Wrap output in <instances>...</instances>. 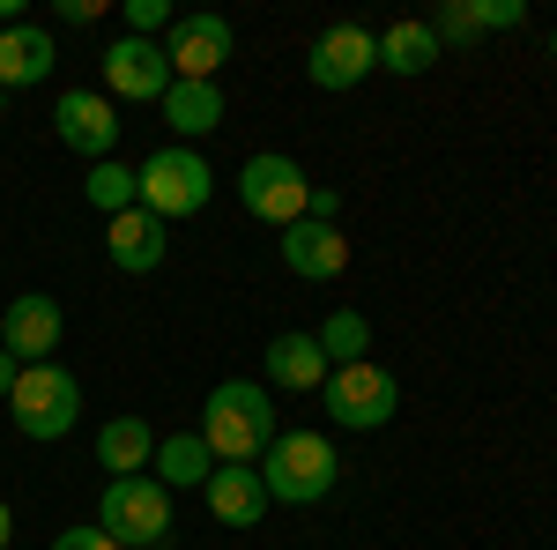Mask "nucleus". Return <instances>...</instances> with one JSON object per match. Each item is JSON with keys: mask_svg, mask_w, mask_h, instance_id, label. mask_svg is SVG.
Listing matches in <instances>:
<instances>
[{"mask_svg": "<svg viewBox=\"0 0 557 550\" xmlns=\"http://www.w3.org/2000/svg\"><path fill=\"white\" fill-rule=\"evenodd\" d=\"M275 402H268V387L260 380H223L209 387V402H201V439H209L215 462H238L253 468L268 447H275Z\"/></svg>", "mask_w": 557, "mask_h": 550, "instance_id": "1", "label": "nucleus"}, {"mask_svg": "<svg viewBox=\"0 0 557 550\" xmlns=\"http://www.w3.org/2000/svg\"><path fill=\"white\" fill-rule=\"evenodd\" d=\"M253 468L268 484V506H320L343 476V454H335L327 431H275V447Z\"/></svg>", "mask_w": 557, "mask_h": 550, "instance_id": "2", "label": "nucleus"}, {"mask_svg": "<svg viewBox=\"0 0 557 550\" xmlns=\"http://www.w3.org/2000/svg\"><path fill=\"white\" fill-rule=\"evenodd\" d=\"M8 417H15L23 439L52 447V439H67L75 417H83V387H75L67 365H23L15 387H8Z\"/></svg>", "mask_w": 557, "mask_h": 550, "instance_id": "3", "label": "nucleus"}, {"mask_svg": "<svg viewBox=\"0 0 557 550\" xmlns=\"http://www.w3.org/2000/svg\"><path fill=\"white\" fill-rule=\"evenodd\" d=\"M134 179H141V209L164 216V223H178V216H201L215 194V171L201 149H186V142H164L149 164H134Z\"/></svg>", "mask_w": 557, "mask_h": 550, "instance_id": "4", "label": "nucleus"}, {"mask_svg": "<svg viewBox=\"0 0 557 550\" xmlns=\"http://www.w3.org/2000/svg\"><path fill=\"white\" fill-rule=\"evenodd\" d=\"M97 528L120 550L164 543V536H172V491H164L157 476H112V484H104V506H97Z\"/></svg>", "mask_w": 557, "mask_h": 550, "instance_id": "5", "label": "nucleus"}, {"mask_svg": "<svg viewBox=\"0 0 557 550\" xmlns=\"http://www.w3.org/2000/svg\"><path fill=\"white\" fill-rule=\"evenodd\" d=\"M320 402H327V417L343 424V431H380L401 410V380L386 365H372V357L364 365H335L327 387H320Z\"/></svg>", "mask_w": 557, "mask_h": 550, "instance_id": "6", "label": "nucleus"}, {"mask_svg": "<svg viewBox=\"0 0 557 550\" xmlns=\"http://www.w3.org/2000/svg\"><path fill=\"white\" fill-rule=\"evenodd\" d=\"M238 201H246L260 223L290 231V223H305L312 179L298 171V157H275V149H260V157H246V164H238Z\"/></svg>", "mask_w": 557, "mask_h": 550, "instance_id": "7", "label": "nucleus"}, {"mask_svg": "<svg viewBox=\"0 0 557 550\" xmlns=\"http://www.w3.org/2000/svg\"><path fill=\"white\" fill-rule=\"evenodd\" d=\"M52 134H60V149H75L89 164H104L112 149H120V105L104 97V89H60V105H52Z\"/></svg>", "mask_w": 557, "mask_h": 550, "instance_id": "8", "label": "nucleus"}, {"mask_svg": "<svg viewBox=\"0 0 557 550\" xmlns=\"http://www.w3.org/2000/svg\"><path fill=\"white\" fill-rule=\"evenodd\" d=\"M164 89H172V60L157 38L104 45V97L112 105H164Z\"/></svg>", "mask_w": 557, "mask_h": 550, "instance_id": "9", "label": "nucleus"}, {"mask_svg": "<svg viewBox=\"0 0 557 550\" xmlns=\"http://www.w3.org/2000/svg\"><path fill=\"white\" fill-rule=\"evenodd\" d=\"M372 68H380V38H372L364 23H327V30L312 38V52H305L312 89H357Z\"/></svg>", "mask_w": 557, "mask_h": 550, "instance_id": "10", "label": "nucleus"}, {"mask_svg": "<svg viewBox=\"0 0 557 550\" xmlns=\"http://www.w3.org/2000/svg\"><path fill=\"white\" fill-rule=\"evenodd\" d=\"M231 52H238V38H231V23H223V15H178L172 38H164L172 83H215V75L231 68Z\"/></svg>", "mask_w": 557, "mask_h": 550, "instance_id": "11", "label": "nucleus"}, {"mask_svg": "<svg viewBox=\"0 0 557 550\" xmlns=\"http://www.w3.org/2000/svg\"><path fill=\"white\" fill-rule=\"evenodd\" d=\"M60 297H45V291H23V297H8V313H0V350L15 357V365H52L60 357Z\"/></svg>", "mask_w": 557, "mask_h": 550, "instance_id": "12", "label": "nucleus"}, {"mask_svg": "<svg viewBox=\"0 0 557 550\" xmlns=\"http://www.w3.org/2000/svg\"><path fill=\"white\" fill-rule=\"evenodd\" d=\"M164 246H172V223L149 209H127L104 223V254L120 276H149V268H164Z\"/></svg>", "mask_w": 557, "mask_h": 550, "instance_id": "13", "label": "nucleus"}, {"mask_svg": "<svg viewBox=\"0 0 557 550\" xmlns=\"http://www.w3.org/2000/svg\"><path fill=\"white\" fill-rule=\"evenodd\" d=\"M283 268L290 276H305V283H335L349 268V239H343V223H290L283 231Z\"/></svg>", "mask_w": 557, "mask_h": 550, "instance_id": "14", "label": "nucleus"}, {"mask_svg": "<svg viewBox=\"0 0 557 550\" xmlns=\"http://www.w3.org/2000/svg\"><path fill=\"white\" fill-rule=\"evenodd\" d=\"M52 60H60V45L45 23H8L0 30V89H38L52 75Z\"/></svg>", "mask_w": 557, "mask_h": 550, "instance_id": "15", "label": "nucleus"}, {"mask_svg": "<svg viewBox=\"0 0 557 550\" xmlns=\"http://www.w3.org/2000/svg\"><path fill=\"white\" fill-rule=\"evenodd\" d=\"M260 372H268V387H290V394H312V387H327V350H320V335H275L268 350H260Z\"/></svg>", "mask_w": 557, "mask_h": 550, "instance_id": "16", "label": "nucleus"}, {"mask_svg": "<svg viewBox=\"0 0 557 550\" xmlns=\"http://www.w3.org/2000/svg\"><path fill=\"white\" fill-rule=\"evenodd\" d=\"M201 499L223 528H253L260 513H268V484H260V468H238V462H215V476L201 484Z\"/></svg>", "mask_w": 557, "mask_h": 550, "instance_id": "17", "label": "nucleus"}, {"mask_svg": "<svg viewBox=\"0 0 557 550\" xmlns=\"http://www.w3.org/2000/svg\"><path fill=\"white\" fill-rule=\"evenodd\" d=\"M149 476L164 484V491H201L215 476V454L201 431H172V439H157V454H149Z\"/></svg>", "mask_w": 557, "mask_h": 550, "instance_id": "18", "label": "nucleus"}, {"mask_svg": "<svg viewBox=\"0 0 557 550\" xmlns=\"http://www.w3.org/2000/svg\"><path fill=\"white\" fill-rule=\"evenodd\" d=\"M157 112H164V127H172L178 142H194V134H215V127H223V83H172Z\"/></svg>", "mask_w": 557, "mask_h": 550, "instance_id": "19", "label": "nucleus"}, {"mask_svg": "<svg viewBox=\"0 0 557 550\" xmlns=\"http://www.w3.org/2000/svg\"><path fill=\"white\" fill-rule=\"evenodd\" d=\"M149 454H157L149 417H112L104 431H97V462H104V476H141Z\"/></svg>", "mask_w": 557, "mask_h": 550, "instance_id": "20", "label": "nucleus"}, {"mask_svg": "<svg viewBox=\"0 0 557 550\" xmlns=\"http://www.w3.org/2000/svg\"><path fill=\"white\" fill-rule=\"evenodd\" d=\"M380 68L386 75H424V68H438L431 23H394V30H380Z\"/></svg>", "mask_w": 557, "mask_h": 550, "instance_id": "21", "label": "nucleus"}, {"mask_svg": "<svg viewBox=\"0 0 557 550\" xmlns=\"http://www.w3.org/2000/svg\"><path fill=\"white\" fill-rule=\"evenodd\" d=\"M83 194H89V209H104V216H127V209H141V179H134V164H89V179H83Z\"/></svg>", "mask_w": 557, "mask_h": 550, "instance_id": "22", "label": "nucleus"}, {"mask_svg": "<svg viewBox=\"0 0 557 550\" xmlns=\"http://www.w3.org/2000/svg\"><path fill=\"white\" fill-rule=\"evenodd\" d=\"M320 350H327V365H364V350H372V320L343 305V313H327V328H320Z\"/></svg>", "mask_w": 557, "mask_h": 550, "instance_id": "23", "label": "nucleus"}, {"mask_svg": "<svg viewBox=\"0 0 557 550\" xmlns=\"http://www.w3.org/2000/svg\"><path fill=\"white\" fill-rule=\"evenodd\" d=\"M431 38H438V52H446V45H475V38H483V30H475V0L438 8V15H431Z\"/></svg>", "mask_w": 557, "mask_h": 550, "instance_id": "24", "label": "nucleus"}, {"mask_svg": "<svg viewBox=\"0 0 557 550\" xmlns=\"http://www.w3.org/2000/svg\"><path fill=\"white\" fill-rule=\"evenodd\" d=\"M164 23H172L164 0H127V38H149V30H164Z\"/></svg>", "mask_w": 557, "mask_h": 550, "instance_id": "25", "label": "nucleus"}, {"mask_svg": "<svg viewBox=\"0 0 557 550\" xmlns=\"http://www.w3.org/2000/svg\"><path fill=\"white\" fill-rule=\"evenodd\" d=\"M520 15H528L520 0H475V30H513Z\"/></svg>", "mask_w": 557, "mask_h": 550, "instance_id": "26", "label": "nucleus"}, {"mask_svg": "<svg viewBox=\"0 0 557 550\" xmlns=\"http://www.w3.org/2000/svg\"><path fill=\"white\" fill-rule=\"evenodd\" d=\"M52 550H120V543H112V536L89 521V528H60V543H52Z\"/></svg>", "mask_w": 557, "mask_h": 550, "instance_id": "27", "label": "nucleus"}, {"mask_svg": "<svg viewBox=\"0 0 557 550\" xmlns=\"http://www.w3.org/2000/svg\"><path fill=\"white\" fill-rule=\"evenodd\" d=\"M104 15V0H60V23H97Z\"/></svg>", "mask_w": 557, "mask_h": 550, "instance_id": "28", "label": "nucleus"}, {"mask_svg": "<svg viewBox=\"0 0 557 550\" xmlns=\"http://www.w3.org/2000/svg\"><path fill=\"white\" fill-rule=\"evenodd\" d=\"M15 372H23V365H15V357L0 350V402H8V387H15Z\"/></svg>", "mask_w": 557, "mask_h": 550, "instance_id": "29", "label": "nucleus"}, {"mask_svg": "<svg viewBox=\"0 0 557 550\" xmlns=\"http://www.w3.org/2000/svg\"><path fill=\"white\" fill-rule=\"evenodd\" d=\"M8 543H15V513L0 506V550H8Z\"/></svg>", "mask_w": 557, "mask_h": 550, "instance_id": "30", "label": "nucleus"}, {"mask_svg": "<svg viewBox=\"0 0 557 550\" xmlns=\"http://www.w3.org/2000/svg\"><path fill=\"white\" fill-rule=\"evenodd\" d=\"M550 60H557V30H550Z\"/></svg>", "mask_w": 557, "mask_h": 550, "instance_id": "31", "label": "nucleus"}, {"mask_svg": "<svg viewBox=\"0 0 557 550\" xmlns=\"http://www.w3.org/2000/svg\"><path fill=\"white\" fill-rule=\"evenodd\" d=\"M141 550H164V543H141Z\"/></svg>", "mask_w": 557, "mask_h": 550, "instance_id": "32", "label": "nucleus"}]
</instances>
